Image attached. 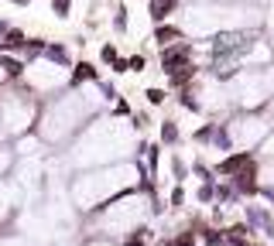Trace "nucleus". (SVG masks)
I'll return each mask as SVG.
<instances>
[{"label":"nucleus","mask_w":274,"mask_h":246,"mask_svg":"<svg viewBox=\"0 0 274 246\" xmlns=\"http://www.w3.org/2000/svg\"><path fill=\"white\" fill-rule=\"evenodd\" d=\"M137 151V127L120 116H93L82 134L65 147V164L72 175L93 168H106V164H120L130 161Z\"/></svg>","instance_id":"obj_1"},{"label":"nucleus","mask_w":274,"mask_h":246,"mask_svg":"<svg viewBox=\"0 0 274 246\" xmlns=\"http://www.w3.org/2000/svg\"><path fill=\"white\" fill-rule=\"evenodd\" d=\"M113 96H106L103 82H89V86H68L65 92H58L55 100L41 103V116L34 134L41 137L48 147H65L82 134V127L100 116V110L110 106Z\"/></svg>","instance_id":"obj_2"},{"label":"nucleus","mask_w":274,"mask_h":246,"mask_svg":"<svg viewBox=\"0 0 274 246\" xmlns=\"http://www.w3.org/2000/svg\"><path fill=\"white\" fill-rule=\"evenodd\" d=\"M178 31L192 38H216L230 31H261L264 28V7L250 0H185L178 7Z\"/></svg>","instance_id":"obj_3"},{"label":"nucleus","mask_w":274,"mask_h":246,"mask_svg":"<svg viewBox=\"0 0 274 246\" xmlns=\"http://www.w3.org/2000/svg\"><path fill=\"white\" fill-rule=\"evenodd\" d=\"M141 178H148V171L141 161H120V164H106V168L79 171L68 181V205L79 215L100 212L106 202H113L124 191H134Z\"/></svg>","instance_id":"obj_4"},{"label":"nucleus","mask_w":274,"mask_h":246,"mask_svg":"<svg viewBox=\"0 0 274 246\" xmlns=\"http://www.w3.org/2000/svg\"><path fill=\"white\" fill-rule=\"evenodd\" d=\"M154 209H158V199H154V185L148 181L144 191H124L113 202H106L100 212L82 215V226L89 239H127L144 229Z\"/></svg>","instance_id":"obj_5"},{"label":"nucleus","mask_w":274,"mask_h":246,"mask_svg":"<svg viewBox=\"0 0 274 246\" xmlns=\"http://www.w3.org/2000/svg\"><path fill=\"white\" fill-rule=\"evenodd\" d=\"M226 96L233 113H257L264 110L274 96V65L247 68L226 79Z\"/></svg>","instance_id":"obj_6"},{"label":"nucleus","mask_w":274,"mask_h":246,"mask_svg":"<svg viewBox=\"0 0 274 246\" xmlns=\"http://www.w3.org/2000/svg\"><path fill=\"white\" fill-rule=\"evenodd\" d=\"M17 82H21L38 103H48V100H55L58 92H65L68 86H72V68L55 62V58H48L45 52H41V55H31L24 62V72H21Z\"/></svg>","instance_id":"obj_7"},{"label":"nucleus","mask_w":274,"mask_h":246,"mask_svg":"<svg viewBox=\"0 0 274 246\" xmlns=\"http://www.w3.org/2000/svg\"><path fill=\"white\" fill-rule=\"evenodd\" d=\"M38 116H41V103L34 100L21 82H11V86L0 89V127H4V134L11 140L34 134Z\"/></svg>","instance_id":"obj_8"},{"label":"nucleus","mask_w":274,"mask_h":246,"mask_svg":"<svg viewBox=\"0 0 274 246\" xmlns=\"http://www.w3.org/2000/svg\"><path fill=\"white\" fill-rule=\"evenodd\" d=\"M271 130H274V123H271V116H267L264 110L233 113V116L223 120V134H226V144H230L233 154H257Z\"/></svg>","instance_id":"obj_9"},{"label":"nucleus","mask_w":274,"mask_h":246,"mask_svg":"<svg viewBox=\"0 0 274 246\" xmlns=\"http://www.w3.org/2000/svg\"><path fill=\"white\" fill-rule=\"evenodd\" d=\"M154 41H158V48L165 52V48L185 41V34L178 31V24H158V28H154Z\"/></svg>","instance_id":"obj_10"},{"label":"nucleus","mask_w":274,"mask_h":246,"mask_svg":"<svg viewBox=\"0 0 274 246\" xmlns=\"http://www.w3.org/2000/svg\"><path fill=\"white\" fill-rule=\"evenodd\" d=\"M257 188H264L267 195H274V161L257 157Z\"/></svg>","instance_id":"obj_11"},{"label":"nucleus","mask_w":274,"mask_h":246,"mask_svg":"<svg viewBox=\"0 0 274 246\" xmlns=\"http://www.w3.org/2000/svg\"><path fill=\"white\" fill-rule=\"evenodd\" d=\"M161 140H165L168 147H175L178 140H182V134H178V123H175V120H165V123H161Z\"/></svg>","instance_id":"obj_12"},{"label":"nucleus","mask_w":274,"mask_h":246,"mask_svg":"<svg viewBox=\"0 0 274 246\" xmlns=\"http://www.w3.org/2000/svg\"><path fill=\"white\" fill-rule=\"evenodd\" d=\"M0 246H34V243L17 236V229H14V233H0Z\"/></svg>","instance_id":"obj_13"},{"label":"nucleus","mask_w":274,"mask_h":246,"mask_svg":"<svg viewBox=\"0 0 274 246\" xmlns=\"http://www.w3.org/2000/svg\"><path fill=\"white\" fill-rule=\"evenodd\" d=\"M257 157H264V161H274V130L267 134V140L261 144V151H257Z\"/></svg>","instance_id":"obj_14"},{"label":"nucleus","mask_w":274,"mask_h":246,"mask_svg":"<svg viewBox=\"0 0 274 246\" xmlns=\"http://www.w3.org/2000/svg\"><path fill=\"white\" fill-rule=\"evenodd\" d=\"M68 11H72V0H52V14L55 17H68Z\"/></svg>","instance_id":"obj_15"},{"label":"nucleus","mask_w":274,"mask_h":246,"mask_svg":"<svg viewBox=\"0 0 274 246\" xmlns=\"http://www.w3.org/2000/svg\"><path fill=\"white\" fill-rule=\"evenodd\" d=\"M113 28H117L120 34L127 31V7H124V4H120V7H117V14H113Z\"/></svg>","instance_id":"obj_16"},{"label":"nucleus","mask_w":274,"mask_h":246,"mask_svg":"<svg viewBox=\"0 0 274 246\" xmlns=\"http://www.w3.org/2000/svg\"><path fill=\"white\" fill-rule=\"evenodd\" d=\"M144 96H148L151 106H161V103H165V89H148Z\"/></svg>","instance_id":"obj_17"},{"label":"nucleus","mask_w":274,"mask_h":246,"mask_svg":"<svg viewBox=\"0 0 274 246\" xmlns=\"http://www.w3.org/2000/svg\"><path fill=\"white\" fill-rule=\"evenodd\" d=\"M127 68H130V72H144V55H134V58H127Z\"/></svg>","instance_id":"obj_18"},{"label":"nucleus","mask_w":274,"mask_h":246,"mask_svg":"<svg viewBox=\"0 0 274 246\" xmlns=\"http://www.w3.org/2000/svg\"><path fill=\"white\" fill-rule=\"evenodd\" d=\"M82 246H124V243H113V239H86Z\"/></svg>","instance_id":"obj_19"},{"label":"nucleus","mask_w":274,"mask_h":246,"mask_svg":"<svg viewBox=\"0 0 274 246\" xmlns=\"http://www.w3.org/2000/svg\"><path fill=\"white\" fill-rule=\"evenodd\" d=\"M264 113H267V116H271V123H274V96H271V103L264 106Z\"/></svg>","instance_id":"obj_20"},{"label":"nucleus","mask_w":274,"mask_h":246,"mask_svg":"<svg viewBox=\"0 0 274 246\" xmlns=\"http://www.w3.org/2000/svg\"><path fill=\"white\" fill-rule=\"evenodd\" d=\"M4 140H7V134H4V127H0V144H4Z\"/></svg>","instance_id":"obj_21"},{"label":"nucleus","mask_w":274,"mask_h":246,"mask_svg":"<svg viewBox=\"0 0 274 246\" xmlns=\"http://www.w3.org/2000/svg\"><path fill=\"white\" fill-rule=\"evenodd\" d=\"M14 4H31V0H14Z\"/></svg>","instance_id":"obj_22"},{"label":"nucleus","mask_w":274,"mask_h":246,"mask_svg":"<svg viewBox=\"0 0 274 246\" xmlns=\"http://www.w3.org/2000/svg\"><path fill=\"white\" fill-rule=\"evenodd\" d=\"M271 48H274V41H271Z\"/></svg>","instance_id":"obj_23"}]
</instances>
